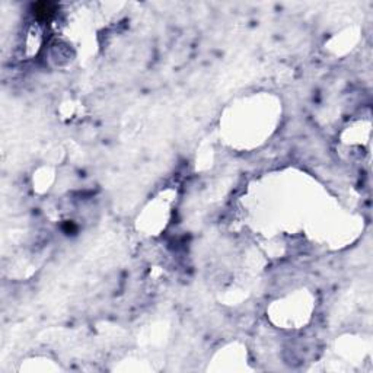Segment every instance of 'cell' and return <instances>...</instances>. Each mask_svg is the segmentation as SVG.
Wrapping results in <instances>:
<instances>
[{"label": "cell", "instance_id": "1", "mask_svg": "<svg viewBox=\"0 0 373 373\" xmlns=\"http://www.w3.org/2000/svg\"><path fill=\"white\" fill-rule=\"evenodd\" d=\"M32 9H34L35 16H38L40 19H47V18H50V16L54 13L56 6H54L53 3L41 1V3H35V4L32 6Z\"/></svg>", "mask_w": 373, "mask_h": 373}]
</instances>
